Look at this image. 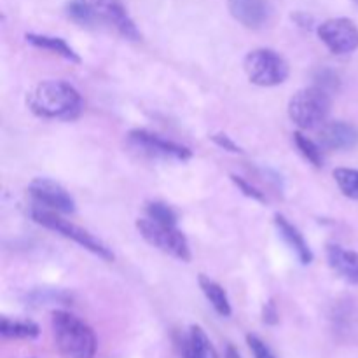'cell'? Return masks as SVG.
Listing matches in <instances>:
<instances>
[{"label":"cell","instance_id":"6da1fadb","mask_svg":"<svg viewBox=\"0 0 358 358\" xmlns=\"http://www.w3.org/2000/svg\"><path fill=\"white\" fill-rule=\"evenodd\" d=\"M27 105L31 114L42 119L73 121L83 112L79 91L66 80H44L27 94Z\"/></svg>","mask_w":358,"mask_h":358},{"label":"cell","instance_id":"7a4b0ae2","mask_svg":"<svg viewBox=\"0 0 358 358\" xmlns=\"http://www.w3.org/2000/svg\"><path fill=\"white\" fill-rule=\"evenodd\" d=\"M55 343L66 358H94L96 336L93 329L65 310H55L51 315Z\"/></svg>","mask_w":358,"mask_h":358},{"label":"cell","instance_id":"3957f363","mask_svg":"<svg viewBox=\"0 0 358 358\" xmlns=\"http://www.w3.org/2000/svg\"><path fill=\"white\" fill-rule=\"evenodd\" d=\"M30 217L34 222H37L38 226H44L45 229H51L55 233L62 234V236L69 238V240L76 241L77 245L84 248V250L91 252V254L98 255L103 261L112 262L115 259L114 252L100 240L94 234H91L90 231L83 229V227L76 226L70 220L63 219L58 212H52V210L44 208V206L37 205L30 210Z\"/></svg>","mask_w":358,"mask_h":358},{"label":"cell","instance_id":"277c9868","mask_svg":"<svg viewBox=\"0 0 358 358\" xmlns=\"http://www.w3.org/2000/svg\"><path fill=\"white\" fill-rule=\"evenodd\" d=\"M331 93L320 86L299 90L289 101L290 121L301 129H313L325 122L331 112Z\"/></svg>","mask_w":358,"mask_h":358},{"label":"cell","instance_id":"5b68a950","mask_svg":"<svg viewBox=\"0 0 358 358\" xmlns=\"http://www.w3.org/2000/svg\"><path fill=\"white\" fill-rule=\"evenodd\" d=\"M243 69L248 80L261 87H273L285 83L290 72L285 58L268 48H259L248 52L245 56Z\"/></svg>","mask_w":358,"mask_h":358},{"label":"cell","instance_id":"8992f818","mask_svg":"<svg viewBox=\"0 0 358 358\" xmlns=\"http://www.w3.org/2000/svg\"><path fill=\"white\" fill-rule=\"evenodd\" d=\"M136 229L147 243L159 248L164 254H170L171 257L182 262L191 261V248H189L187 238L177 226L159 224L147 217V219L136 220Z\"/></svg>","mask_w":358,"mask_h":358},{"label":"cell","instance_id":"52a82bcc","mask_svg":"<svg viewBox=\"0 0 358 358\" xmlns=\"http://www.w3.org/2000/svg\"><path fill=\"white\" fill-rule=\"evenodd\" d=\"M91 14L93 24H107L128 41H140L142 34L122 0H79Z\"/></svg>","mask_w":358,"mask_h":358},{"label":"cell","instance_id":"ba28073f","mask_svg":"<svg viewBox=\"0 0 358 358\" xmlns=\"http://www.w3.org/2000/svg\"><path fill=\"white\" fill-rule=\"evenodd\" d=\"M317 34L334 55H350L358 49V27L348 17H332L318 24Z\"/></svg>","mask_w":358,"mask_h":358},{"label":"cell","instance_id":"9c48e42d","mask_svg":"<svg viewBox=\"0 0 358 358\" xmlns=\"http://www.w3.org/2000/svg\"><path fill=\"white\" fill-rule=\"evenodd\" d=\"M128 138L131 145H135L136 149H140L147 156L177 161H187L192 157L189 147L180 145V143L173 142V140L163 138L161 135L147 131V129H133V131H129Z\"/></svg>","mask_w":358,"mask_h":358},{"label":"cell","instance_id":"30bf717a","mask_svg":"<svg viewBox=\"0 0 358 358\" xmlns=\"http://www.w3.org/2000/svg\"><path fill=\"white\" fill-rule=\"evenodd\" d=\"M28 192L37 201V205L58 213L76 212V201L63 185L49 178H35L28 185Z\"/></svg>","mask_w":358,"mask_h":358},{"label":"cell","instance_id":"8fae6325","mask_svg":"<svg viewBox=\"0 0 358 358\" xmlns=\"http://www.w3.org/2000/svg\"><path fill=\"white\" fill-rule=\"evenodd\" d=\"M227 6L231 16L250 30L266 27L271 17V7L268 0H227Z\"/></svg>","mask_w":358,"mask_h":358},{"label":"cell","instance_id":"7c38bea8","mask_svg":"<svg viewBox=\"0 0 358 358\" xmlns=\"http://www.w3.org/2000/svg\"><path fill=\"white\" fill-rule=\"evenodd\" d=\"M322 149L350 150L358 143V129L345 121H331L322 126L318 135Z\"/></svg>","mask_w":358,"mask_h":358},{"label":"cell","instance_id":"4fadbf2b","mask_svg":"<svg viewBox=\"0 0 358 358\" xmlns=\"http://www.w3.org/2000/svg\"><path fill=\"white\" fill-rule=\"evenodd\" d=\"M329 266L341 276L345 282L358 285V254L353 250L339 247V245H329L327 247Z\"/></svg>","mask_w":358,"mask_h":358},{"label":"cell","instance_id":"5bb4252c","mask_svg":"<svg viewBox=\"0 0 358 358\" xmlns=\"http://www.w3.org/2000/svg\"><path fill=\"white\" fill-rule=\"evenodd\" d=\"M275 226L278 229L280 236L283 238V241L296 252L301 264H311L313 262V252H311L310 245L304 240L303 233L285 215H280V213L275 215Z\"/></svg>","mask_w":358,"mask_h":358},{"label":"cell","instance_id":"9a60e30c","mask_svg":"<svg viewBox=\"0 0 358 358\" xmlns=\"http://www.w3.org/2000/svg\"><path fill=\"white\" fill-rule=\"evenodd\" d=\"M24 38H27V42H30L31 45H35V48H41V49H45V51L55 52V55L65 58L66 62L80 63L79 55H77V52L73 51V49L70 48L63 38L52 37V35H41V34H27L24 35Z\"/></svg>","mask_w":358,"mask_h":358},{"label":"cell","instance_id":"2e32d148","mask_svg":"<svg viewBox=\"0 0 358 358\" xmlns=\"http://www.w3.org/2000/svg\"><path fill=\"white\" fill-rule=\"evenodd\" d=\"M184 358H219L212 341L199 325H192L184 346Z\"/></svg>","mask_w":358,"mask_h":358},{"label":"cell","instance_id":"e0dca14e","mask_svg":"<svg viewBox=\"0 0 358 358\" xmlns=\"http://www.w3.org/2000/svg\"><path fill=\"white\" fill-rule=\"evenodd\" d=\"M199 287H201L205 297L213 306V310H215L220 317H231V311L233 310H231L229 297H227L226 290H224L219 283L213 282L208 276L199 275Z\"/></svg>","mask_w":358,"mask_h":358},{"label":"cell","instance_id":"ac0fdd59","mask_svg":"<svg viewBox=\"0 0 358 358\" xmlns=\"http://www.w3.org/2000/svg\"><path fill=\"white\" fill-rule=\"evenodd\" d=\"M0 332L6 339H35L41 334V329L37 324L30 320H10L2 318Z\"/></svg>","mask_w":358,"mask_h":358},{"label":"cell","instance_id":"d6986e66","mask_svg":"<svg viewBox=\"0 0 358 358\" xmlns=\"http://www.w3.org/2000/svg\"><path fill=\"white\" fill-rule=\"evenodd\" d=\"M294 142H296L299 152L303 154L313 166H324V150H322V145L315 143L313 140L308 138V136L301 131L294 133Z\"/></svg>","mask_w":358,"mask_h":358},{"label":"cell","instance_id":"ffe728a7","mask_svg":"<svg viewBox=\"0 0 358 358\" xmlns=\"http://www.w3.org/2000/svg\"><path fill=\"white\" fill-rule=\"evenodd\" d=\"M334 180L346 198L358 201V170L355 168H336Z\"/></svg>","mask_w":358,"mask_h":358},{"label":"cell","instance_id":"44dd1931","mask_svg":"<svg viewBox=\"0 0 358 358\" xmlns=\"http://www.w3.org/2000/svg\"><path fill=\"white\" fill-rule=\"evenodd\" d=\"M147 217L159 224H166V226H177V213L173 208L161 201H150L145 205Z\"/></svg>","mask_w":358,"mask_h":358},{"label":"cell","instance_id":"7402d4cb","mask_svg":"<svg viewBox=\"0 0 358 358\" xmlns=\"http://www.w3.org/2000/svg\"><path fill=\"white\" fill-rule=\"evenodd\" d=\"M247 343H248V348L252 350V353H254L255 358H276L275 353H273V350L255 334H248Z\"/></svg>","mask_w":358,"mask_h":358},{"label":"cell","instance_id":"603a6c76","mask_svg":"<svg viewBox=\"0 0 358 358\" xmlns=\"http://www.w3.org/2000/svg\"><path fill=\"white\" fill-rule=\"evenodd\" d=\"M231 180L234 182V185H236V187L240 189V191L243 192V194L247 196V198L255 199V201H259V203H266L264 192H261L257 187H254V185L248 184V182L245 180V178L236 177V175H231Z\"/></svg>","mask_w":358,"mask_h":358},{"label":"cell","instance_id":"cb8c5ba5","mask_svg":"<svg viewBox=\"0 0 358 358\" xmlns=\"http://www.w3.org/2000/svg\"><path fill=\"white\" fill-rule=\"evenodd\" d=\"M317 80H318L317 86H320L322 90L329 91V93H331V91H334V90H338V86H339V77L336 76L332 70H327V69H324V70H320V72H318Z\"/></svg>","mask_w":358,"mask_h":358},{"label":"cell","instance_id":"d4e9b609","mask_svg":"<svg viewBox=\"0 0 358 358\" xmlns=\"http://www.w3.org/2000/svg\"><path fill=\"white\" fill-rule=\"evenodd\" d=\"M212 142L215 143V145H219L220 149L227 150V152H233V154L243 152V150H241V147L238 145L236 142H233V140H231V136L224 135V133H217V135H212Z\"/></svg>","mask_w":358,"mask_h":358},{"label":"cell","instance_id":"484cf974","mask_svg":"<svg viewBox=\"0 0 358 358\" xmlns=\"http://www.w3.org/2000/svg\"><path fill=\"white\" fill-rule=\"evenodd\" d=\"M278 310H276L275 301H269L268 304L264 306V311H262V320L266 322L268 325H276L278 324Z\"/></svg>","mask_w":358,"mask_h":358},{"label":"cell","instance_id":"4316f807","mask_svg":"<svg viewBox=\"0 0 358 358\" xmlns=\"http://www.w3.org/2000/svg\"><path fill=\"white\" fill-rule=\"evenodd\" d=\"M292 17H294V21H296V23L303 28H311V24H313V17L308 16V14H304V13L294 14Z\"/></svg>","mask_w":358,"mask_h":358},{"label":"cell","instance_id":"83f0119b","mask_svg":"<svg viewBox=\"0 0 358 358\" xmlns=\"http://www.w3.org/2000/svg\"><path fill=\"white\" fill-rule=\"evenodd\" d=\"M226 358H243V357L240 355V352H238L233 345H229L226 348Z\"/></svg>","mask_w":358,"mask_h":358},{"label":"cell","instance_id":"f1b7e54d","mask_svg":"<svg viewBox=\"0 0 358 358\" xmlns=\"http://www.w3.org/2000/svg\"><path fill=\"white\" fill-rule=\"evenodd\" d=\"M355 2H357V3H358V0H355Z\"/></svg>","mask_w":358,"mask_h":358}]
</instances>
